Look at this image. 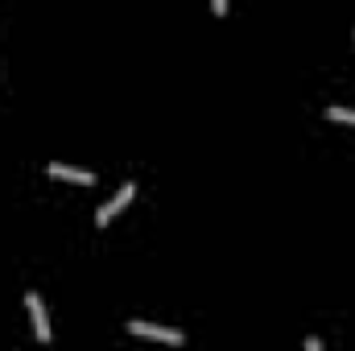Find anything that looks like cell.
<instances>
[{
	"mask_svg": "<svg viewBox=\"0 0 355 351\" xmlns=\"http://www.w3.org/2000/svg\"><path fill=\"white\" fill-rule=\"evenodd\" d=\"M128 331H132V335H141V339L174 343V348H182V343H186V335H182V331H174V327H157V323H145V318H132V323H128Z\"/></svg>",
	"mask_w": 355,
	"mask_h": 351,
	"instance_id": "1",
	"label": "cell"
},
{
	"mask_svg": "<svg viewBox=\"0 0 355 351\" xmlns=\"http://www.w3.org/2000/svg\"><path fill=\"white\" fill-rule=\"evenodd\" d=\"M25 306H29V318H33V335H37V343H50V318H46V306H42V293H25Z\"/></svg>",
	"mask_w": 355,
	"mask_h": 351,
	"instance_id": "2",
	"label": "cell"
},
{
	"mask_svg": "<svg viewBox=\"0 0 355 351\" xmlns=\"http://www.w3.org/2000/svg\"><path fill=\"white\" fill-rule=\"evenodd\" d=\"M132 194H137V186H132V182H124V186L116 190V198H107V203L99 207V215H95V223H99V228H107V223H112V215H120V211L128 207V198H132Z\"/></svg>",
	"mask_w": 355,
	"mask_h": 351,
	"instance_id": "3",
	"label": "cell"
},
{
	"mask_svg": "<svg viewBox=\"0 0 355 351\" xmlns=\"http://www.w3.org/2000/svg\"><path fill=\"white\" fill-rule=\"evenodd\" d=\"M46 174H50V178H67V182H79V186H91V182H95L91 170H75V166H62V162H50V166H46Z\"/></svg>",
	"mask_w": 355,
	"mask_h": 351,
	"instance_id": "4",
	"label": "cell"
},
{
	"mask_svg": "<svg viewBox=\"0 0 355 351\" xmlns=\"http://www.w3.org/2000/svg\"><path fill=\"white\" fill-rule=\"evenodd\" d=\"M327 116H331V120H339V124H355V112H352V108H331Z\"/></svg>",
	"mask_w": 355,
	"mask_h": 351,
	"instance_id": "5",
	"label": "cell"
},
{
	"mask_svg": "<svg viewBox=\"0 0 355 351\" xmlns=\"http://www.w3.org/2000/svg\"><path fill=\"white\" fill-rule=\"evenodd\" d=\"M306 351H322V343L318 339H306Z\"/></svg>",
	"mask_w": 355,
	"mask_h": 351,
	"instance_id": "6",
	"label": "cell"
}]
</instances>
